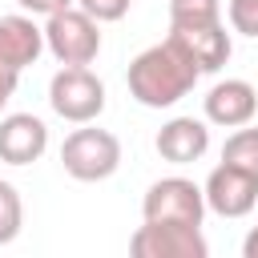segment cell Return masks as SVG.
Returning <instances> with one entry per match:
<instances>
[{"mask_svg":"<svg viewBox=\"0 0 258 258\" xmlns=\"http://www.w3.org/2000/svg\"><path fill=\"white\" fill-rule=\"evenodd\" d=\"M206 121L210 125H222V129H238V125H250L254 113H258V89L242 77H226L218 81L210 93H206Z\"/></svg>","mask_w":258,"mask_h":258,"instance_id":"ba28073f","label":"cell"},{"mask_svg":"<svg viewBox=\"0 0 258 258\" xmlns=\"http://www.w3.org/2000/svg\"><path fill=\"white\" fill-rule=\"evenodd\" d=\"M169 36L185 48V56L198 64V73H218L230 60V52H234V40H230V32H226L222 20H214V24H189V28H173L169 24Z\"/></svg>","mask_w":258,"mask_h":258,"instance_id":"8fae6325","label":"cell"},{"mask_svg":"<svg viewBox=\"0 0 258 258\" xmlns=\"http://www.w3.org/2000/svg\"><path fill=\"white\" fill-rule=\"evenodd\" d=\"M141 218L145 222H181V226H202L206 218V194L189 177H161L145 189L141 198Z\"/></svg>","mask_w":258,"mask_h":258,"instance_id":"5b68a950","label":"cell"},{"mask_svg":"<svg viewBox=\"0 0 258 258\" xmlns=\"http://www.w3.org/2000/svg\"><path fill=\"white\" fill-rule=\"evenodd\" d=\"M48 149V125L36 113H8L0 117V161L32 165Z\"/></svg>","mask_w":258,"mask_h":258,"instance_id":"9c48e42d","label":"cell"},{"mask_svg":"<svg viewBox=\"0 0 258 258\" xmlns=\"http://www.w3.org/2000/svg\"><path fill=\"white\" fill-rule=\"evenodd\" d=\"M198 64L185 56V48L165 36L161 44H149L145 52H137L129 60V73H125V85H129V97L145 109H169L177 105L181 97L194 93L198 85Z\"/></svg>","mask_w":258,"mask_h":258,"instance_id":"6da1fadb","label":"cell"},{"mask_svg":"<svg viewBox=\"0 0 258 258\" xmlns=\"http://www.w3.org/2000/svg\"><path fill=\"white\" fill-rule=\"evenodd\" d=\"M242 254H246V258H258V226L246 234V242H242Z\"/></svg>","mask_w":258,"mask_h":258,"instance_id":"ffe728a7","label":"cell"},{"mask_svg":"<svg viewBox=\"0 0 258 258\" xmlns=\"http://www.w3.org/2000/svg\"><path fill=\"white\" fill-rule=\"evenodd\" d=\"M222 161H230V165H242V169L258 173V129L238 125V129L226 137V145H222Z\"/></svg>","mask_w":258,"mask_h":258,"instance_id":"4fadbf2b","label":"cell"},{"mask_svg":"<svg viewBox=\"0 0 258 258\" xmlns=\"http://www.w3.org/2000/svg\"><path fill=\"white\" fill-rule=\"evenodd\" d=\"M77 8H85L97 24H113L133 8V0H77Z\"/></svg>","mask_w":258,"mask_h":258,"instance_id":"e0dca14e","label":"cell"},{"mask_svg":"<svg viewBox=\"0 0 258 258\" xmlns=\"http://www.w3.org/2000/svg\"><path fill=\"white\" fill-rule=\"evenodd\" d=\"M222 20V0H169V24L189 28V24H214Z\"/></svg>","mask_w":258,"mask_h":258,"instance_id":"5bb4252c","label":"cell"},{"mask_svg":"<svg viewBox=\"0 0 258 258\" xmlns=\"http://www.w3.org/2000/svg\"><path fill=\"white\" fill-rule=\"evenodd\" d=\"M202 194H206V210H214L218 218H246L258 210V173L218 161L210 169Z\"/></svg>","mask_w":258,"mask_h":258,"instance_id":"52a82bcc","label":"cell"},{"mask_svg":"<svg viewBox=\"0 0 258 258\" xmlns=\"http://www.w3.org/2000/svg\"><path fill=\"white\" fill-rule=\"evenodd\" d=\"M157 153L161 161L169 165H194L206 157L210 149V121H198V117H169L161 129H157Z\"/></svg>","mask_w":258,"mask_h":258,"instance_id":"30bf717a","label":"cell"},{"mask_svg":"<svg viewBox=\"0 0 258 258\" xmlns=\"http://www.w3.org/2000/svg\"><path fill=\"white\" fill-rule=\"evenodd\" d=\"M48 105L73 125H89L105 113V81L89 64H60L48 81Z\"/></svg>","mask_w":258,"mask_h":258,"instance_id":"3957f363","label":"cell"},{"mask_svg":"<svg viewBox=\"0 0 258 258\" xmlns=\"http://www.w3.org/2000/svg\"><path fill=\"white\" fill-rule=\"evenodd\" d=\"M24 12H32V16H52V12H60V8H69V4H77V0H16Z\"/></svg>","mask_w":258,"mask_h":258,"instance_id":"ac0fdd59","label":"cell"},{"mask_svg":"<svg viewBox=\"0 0 258 258\" xmlns=\"http://www.w3.org/2000/svg\"><path fill=\"white\" fill-rule=\"evenodd\" d=\"M226 12H230V28L234 32L258 40V0H226Z\"/></svg>","mask_w":258,"mask_h":258,"instance_id":"2e32d148","label":"cell"},{"mask_svg":"<svg viewBox=\"0 0 258 258\" xmlns=\"http://www.w3.org/2000/svg\"><path fill=\"white\" fill-rule=\"evenodd\" d=\"M44 52V28L32 16H0V60L12 64L16 73H24L28 64H36V56Z\"/></svg>","mask_w":258,"mask_h":258,"instance_id":"7c38bea8","label":"cell"},{"mask_svg":"<svg viewBox=\"0 0 258 258\" xmlns=\"http://www.w3.org/2000/svg\"><path fill=\"white\" fill-rule=\"evenodd\" d=\"M16 85H20V73H16L12 64H4V60H0V113H4V105L12 101Z\"/></svg>","mask_w":258,"mask_h":258,"instance_id":"d6986e66","label":"cell"},{"mask_svg":"<svg viewBox=\"0 0 258 258\" xmlns=\"http://www.w3.org/2000/svg\"><path fill=\"white\" fill-rule=\"evenodd\" d=\"M44 48L60 60V64H93L97 52H101V24L69 4L52 16H44Z\"/></svg>","mask_w":258,"mask_h":258,"instance_id":"277c9868","label":"cell"},{"mask_svg":"<svg viewBox=\"0 0 258 258\" xmlns=\"http://www.w3.org/2000/svg\"><path fill=\"white\" fill-rule=\"evenodd\" d=\"M60 165L77 181H105L121 169V141L109 129H97L93 121L73 129L60 145Z\"/></svg>","mask_w":258,"mask_h":258,"instance_id":"7a4b0ae2","label":"cell"},{"mask_svg":"<svg viewBox=\"0 0 258 258\" xmlns=\"http://www.w3.org/2000/svg\"><path fill=\"white\" fill-rule=\"evenodd\" d=\"M20 226H24V206H20V194H16V185H12V181H4V177H0V246L16 242Z\"/></svg>","mask_w":258,"mask_h":258,"instance_id":"9a60e30c","label":"cell"},{"mask_svg":"<svg viewBox=\"0 0 258 258\" xmlns=\"http://www.w3.org/2000/svg\"><path fill=\"white\" fill-rule=\"evenodd\" d=\"M133 258H206L210 242L202 226H181V222H145L129 238Z\"/></svg>","mask_w":258,"mask_h":258,"instance_id":"8992f818","label":"cell"}]
</instances>
